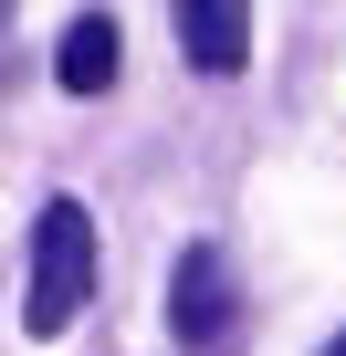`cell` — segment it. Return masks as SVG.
<instances>
[{
  "mask_svg": "<svg viewBox=\"0 0 346 356\" xmlns=\"http://www.w3.org/2000/svg\"><path fill=\"white\" fill-rule=\"evenodd\" d=\"M168 32H179L189 74H242L252 63V0H168Z\"/></svg>",
  "mask_w": 346,
  "mask_h": 356,
  "instance_id": "3",
  "label": "cell"
},
{
  "mask_svg": "<svg viewBox=\"0 0 346 356\" xmlns=\"http://www.w3.org/2000/svg\"><path fill=\"white\" fill-rule=\"evenodd\" d=\"M325 356H346V335H336V346H325Z\"/></svg>",
  "mask_w": 346,
  "mask_h": 356,
  "instance_id": "5",
  "label": "cell"
},
{
  "mask_svg": "<svg viewBox=\"0 0 346 356\" xmlns=\"http://www.w3.org/2000/svg\"><path fill=\"white\" fill-rule=\"evenodd\" d=\"M95 304V220H84V200H42V220H32V283H22V325L53 346L74 314Z\"/></svg>",
  "mask_w": 346,
  "mask_h": 356,
  "instance_id": "1",
  "label": "cell"
},
{
  "mask_svg": "<svg viewBox=\"0 0 346 356\" xmlns=\"http://www.w3.org/2000/svg\"><path fill=\"white\" fill-rule=\"evenodd\" d=\"M116 63H126V42H116V22H105V11L63 22V53H53V84H63V95H105V84H116Z\"/></svg>",
  "mask_w": 346,
  "mask_h": 356,
  "instance_id": "4",
  "label": "cell"
},
{
  "mask_svg": "<svg viewBox=\"0 0 346 356\" xmlns=\"http://www.w3.org/2000/svg\"><path fill=\"white\" fill-rule=\"evenodd\" d=\"M231 325H242L231 262H221V252H179V273H168V335H179L189 356H221Z\"/></svg>",
  "mask_w": 346,
  "mask_h": 356,
  "instance_id": "2",
  "label": "cell"
}]
</instances>
